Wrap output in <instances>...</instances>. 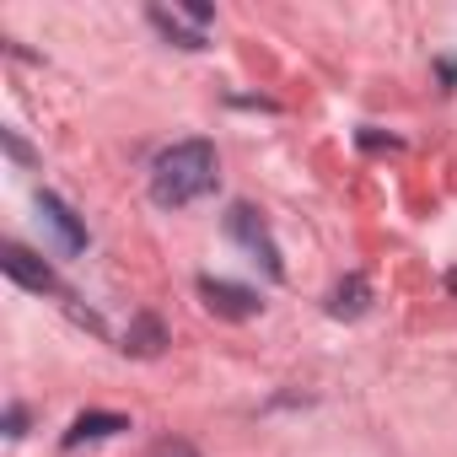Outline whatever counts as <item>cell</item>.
I'll return each mask as SVG.
<instances>
[{"label":"cell","instance_id":"6da1fadb","mask_svg":"<svg viewBox=\"0 0 457 457\" xmlns=\"http://www.w3.org/2000/svg\"><path fill=\"white\" fill-rule=\"evenodd\" d=\"M215 145L210 140H178L151 162V199L167 210H183L215 188Z\"/></svg>","mask_w":457,"mask_h":457},{"label":"cell","instance_id":"7a4b0ae2","mask_svg":"<svg viewBox=\"0 0 457 457\" xmlns=\"http://www.w3.org/2000/svg\"><path fill=\"white\" fill-rule=\"evenodd\" d=\"M226 232H232L248 253H259V264L280 280L286 275V264H280V248H275V237H270V226L259 220V210L253 204H232V215H226Z\"/></svg>","mask_w":457,"mask_h":457},{"label":"cell","instance_id":"3957f363","mask_svg":"<svg viewBox=\"0 0 457 457\" xmlns=\"http://www.w3.org/2000/svg\"><path fill=\"white\" fill-rule=\"evenodd\" d=\"M199 296H204V307L210 312H220V318H253L259 312V296L248 291V286H232V280H199Z\"/></svg>","mask_w":457,"mask_h":457},{"label":"cell","instance_id":"277c9868","mask_svg":"<svg viewBox=\"0 0 457 457\" xmlns=\"http://www.w3.org/2000/svg\"><path fill=\"white\" fill-rule=\"evenodd\" d=\"M0 264H6V275H12L17 286H28V291H54V286H60L54 270H49L38 253H28L22 243H6V248H0Z\"/></svg>","mask_w":457,"mask_h":457},{"label":"cell","instance_id":"5b68a950","mask_svg":"<svg viewBox=\"0 0 457 457\" xmlns=\"http://www.w3.org/2000/svg\"><path fill=\"white\" fill-rule=\"evenodd\" d=\"M38 210H44V220L54 226V237H60L65 253H81V248H87V226L76 220V210H71L60 194H38Z\"/></svg>","mask_w":457,"mask_h":457},{"label":"cell","instance_id":"8992f818","mask_svg":"<svg viewBox=\"0 0 457 457\" xmlns=\"http://www.w3.org/2000/svg\"><path fill=\"white\" fill-rule=\"evenodd\" d=\"M119 430H129V420H124V414L92 409V414H81V420L65 430V446H81V441H103V436H119Z\"/></svg>","mask_w":457,"mask_h":457},{"label":"cell","instance_id":"52a82bcc","mask_svg":"<svg viewBox=\"0 0 457 457\" xmlns=\"http://www.w3.org/2000/svg\"><path fill=\"white\" fill-rule=\"evenodd\" d=\"M366 302H371V286H366L361 275H350V280H339V286L328 291V312H334V318H361Z\"/></svg>","mask_w":457,"mask_h":457},{"label":"cell","instance_id":"ba28073f","mask_svg":"<svg viewBox=\"0 0 457 457\" xmlns=\"http://www.w3.org/2000/svg\"><path fill=\"white\" fill-rule=\"evenodd\" d=\"M124 350H135V355H156V350H162V323H156V318H140Z\"/></svg>","mask_w":457,"mask_h":457},{"label":"cell","instance_id":"9c48e42d","mask_svg":"<svg viewBox=\"0 0 457 457\" xmlns=\"http://www.w3.org/2000/svg\"><path fill=\"white\" fill-rule=\"evenodd\" d=\"M151 457H199V452H194L188 441H178V436H172V441H156V446H151Z\"/></svg>","mask_w":457,"mask_h":457},{"label":"cell","instance_id":"30bf717a","mask_svg":"<svg viewBox=\"0 0 457 457\" xmlns=\"http://www.w3.org/2000/svg\"><path fill=\"white\" fill-rule=\"evenodd\" d=\"M22 425H28V409L12 403V414H6V436H22Z\"/></svg>","mask_w":457,"mask_h":457}]
</instances>
